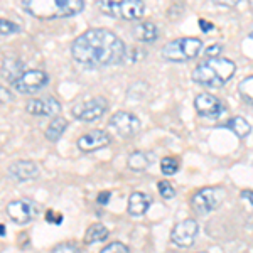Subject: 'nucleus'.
Masks as SVG:
<instances>
[{
    "mask_svg": "<svg viewBox=\"0 0 253 253\" xmlns=\"http://www.w3.org/2000/svg\"><path fill=\"white\" fill-rule=\"evenodd\" d=\"M71 54L84 66H113L126 56V47L115 32L108 29H88L73 41Z\"/></svg>",
    "mask_w": 253,
    "mask_h": 253,
    "instance_id": "f257e3e1",
    "label": "nucleus"
},
{
    "mask_svg": "<svg viewBox=\"0 0 253 253\" xmlns=\"http://www.w3.org/2000/svg\"><path fill=\"white\" fill-rule=\"evenodd\" d=\"M236 71V64L228 58H211L205 59L194 68L193 78L194 83L201 84V86L208 88H219L223 86L226 81L233 78Z\"/></svg>",
    "mask_w": 253,
    "mask_h": 253,
    "instance_id": "f03ea898",
    "label": "nucleus"
},
{
    "mask_svg": "<svg viewBox=\"0 0 253 253\" xmlns=\"http://www.w3.org/2000/svg\"><path fill=\"white\" fill-rule=\"evenodd\" d=\"M22 7L38 19L71 17L84 9L83 0H24Z\"/></svg>",
    "mask_w": 253,
    "mask_h": 253,
    "instance_id": "7ed1b4c3",
    "label": "nucleus"
},
{
    "mask_svg": "<svg viewBox=\"0 0 253 253\" xmlns=\"http://www.w3.org/2000/svg\"><path fill=\"white\" fill-rule=\"evenodd\" d=\"M203 41L198 38H179L170 42H167L162 47V56L167 61H174V63H184V61L194 59L196 56L201 52Z\"/></svg>",
    "mask_w": 253,
    "mask_h": 253,
    "instance_id": "20e7f679",
    "label": "nucleus"
},
{
    "mask_svg": "<svg viewBox=\"0 0 253 253\" xmlns=\"http://www.w3.org/2000/svg\"><path fill=\"white\" fill-rule=\"evenodd\" d=\"M98 9L108 17H120L125 20H138L145 12V5L142 0H100L96 2Z\"/></svg>",
    "mask_w": 253,
    "mask_h": 253,
    "instance_id": "39448f33",
    "label": "nucleus"
},
{
    "mask_svg": "<svg viewBox=\"0 0 253 253\" xmlns=\"http://www.w3.org/2000/svg\"><path fill=\"white\" fill-rule=\"evenodd\" d=\"M224 199V189L221 187H203L191 198L193 210L198 214H210L218 210Z\"/></svg>",
    "mask_w": 253,
    "mask_h": 253,
    "instance_id": "423d86ee",
    "label": "nucleus"
},
{
    "mask_svg": "<svg viewBox=\"0 0 253 253\" xmlns=\"http://www.w3.org/2000/svg\"><path fill=\"white\" fill-rule=\"evenodd\" d=\"M108 110V101L103 96H93L89 100L80 101L71 108V113L76 120L81 122H95L105 115Z\"/></svg>",
    "mask_w": 253,
    "mask_h": 253,
    "instance_id": "0eeeda50",
    "label": "nucleus"
},
{
    "mask_svg": "<svg viewBox=\"0 0 253 253\" xmlns=\"http://www.w3.org/2000/svg\"><path fill=\"white\" fill-rule=\"evenodd\" d=\"M108 125L112 130H115L117 135H120L124 138H130V137L137 135L142 128L140 118L128 112H117L115 115L110 117Z\"/></svg>",
    "mask_w": 253,
    "mask_h": 253,
    "instance_id": "6e6552de",
    "label": "nucleus"
},
{
    "mask_svg": "<svg viewBox=\"0 0 253 253\" xmlns=\"http://www.w3.org/2000/svg\"><path fill=\"white\" fill-rule=\"evenodd\" d=\"M199 224L196 219H182L170 231V240L179 248H191L198 238Z\"/></svg>",
    "mask_w": 253,
    "mask_h": 253,
    "instance_id": "1a4fd4ad",
    "label": "nucleus"
},
{
    "mask_svg": "<svg viewBox=\"0 0 253 253\" xmlns=\"http://www.w3.org/2000/svg\"><path fill=\"white\" fill-rule=\"evenodd\" d=\"M49 83L47 73L41 71V69H31L26 71L20 78L14 83V88L22 95H32V93L42 89Z\"/></svg>",
    "mask_w": 253,
    "mask_h": 253,
    "instance_id": "9d476101",
    "label": "nucleus"
},
{
    "mask_svg": "<svg viewBox=\"0 0 253 253\" xmlns=\"http://www.w3.org/2000/svg\"><path fill=\"white\" fill-rule=\"evenodd\" d=\"M7 216L17 224H27L38 216V206L31 199H15L5 208Z\"/></svg>",
    "mask_w": 253,
    "mask_h": 253,
    "instance_id": "9b49d317",
    "label": "nucleus"
},
{
    "mask_svg": "<svg viewBox=\"0 0 253 253\" xmlns=\"http://www.w3.org/2000/svg\"><path fill=\"white\" fill-rule=\"evenodd\" d=\"M194 108L199 115L206 118H218L224 113L223 101L211 93H199L194 100Z\"/></svg>",
    "mask_w": 253,
    "mask_h": 253,
    "instance_id": "f8f14e48",
    "label": "nucleus"
},
{
    "mask_svg": "<svg viewBox=\"0 0 253 253\" xmlns=\"http://www.w3.org/2000/svg\"><path fill=\"white\" fill-rule=\"evenodd\" d=\"M26 110L36 117H54L61 112V103L54 96L46 98H32L27 101Z\"/></svg>",
    "mask_w": 253,
    "mask_h": 253,
    "instance_id": "ddd939ff",
    "label": "nucleus"
},
{
    "mask_svg": "<svg viewBox=\"0 0 253 253\" xmlns=\"http://www.w3.org/2000/svg\"><path fill=\"white\" fill-rule=\"evenodd\" d=\"M110 142H112V138L105 130H91V132L84 133L78 138V149L83 150V152H95V150L110 145Z\"/></svg>",
    "mask_w": 253,
    "mask_h": 253,
    "instance_id": "4468645a",
    "label": "nucleus"
},
{
    "mask_svg": "<svg viewBox=\"0 0 253 253\" xmlns=\"http://www.w3.org/2000/svg\"><path fill=\"white\" fill-rule=\"evenodd\" d=\"M39 166L32 161H17L14 164L9 166L7 169V174H9L10 179L19 182H26V181H32L39 175Z\"/></svg>",
    "mask_w": 253,
    "mask_h": 253,
    "instance_id": "2eb2a0df",
    "label": "nucleus"
},
{
    "mask_svg": "<svg viewBox=\"0 0 253 253\" xmlns=\"http://www.w3.org/2000/svg\"><path fill=\"white\" fill-rule=\"evenodd\" d=\"M150 205H152V198L145 193H140V191H135V193L130 194L128 198V205H126V211H128L130 216H142L149 211Z\"/></svg>",
    "mask_w": 253,
    "mask_h": 253,
    "instance_id": "dca6fc26",
    "label": "nucleus"
},
{
    "mask_svg": "<svg viewBox=\"0 0 253 253\" xmlns=\"http://www.w3.org/2000/svg\"><path fill=\"white\" fill-rule=\"evenodd\" d=\"M24 64H22V61L17 59V58H3L2 59V78L3 80H7L9 83L14 84L15 81H17L20 76L24 75Z\"/></svg>",
    "mask_w": 253,
    "mask_h": 253,
    "instance_id": "f3484780",
    "label": "nucleus"
},
{
    "mask_svg": "<svg viewBox=\"0 0 253 253\" xmlns=\"http://www.w3.org/2000/svg\"><path fill=\"white\" fill-rule=\"evenodd\" d=\"M154 159H156V156H154L152 152H147V150H135V152H132L128 156V159H126V166H128L132 170L140 172V170H145L152 166Z\"/></svg>",
    "mask_w": 253,
    "mask_h": 253,
    "instance_id": "a211bd4d",
    "label": "nucleus"
},
{
    "mask_svg": "<svg viewBox=\"0 0 253 253\" xmlns=\"http://www.w3.org/2000/svg\"><path fill=\"white\" fill-rule=\"evenodd\" d=\"M133 38L140 42H154L159 38V29L152 22H140L133 27Z\"/></svg>",
    "mask_w": 253,
    "mask_h": 253,
    "instance_id": "6ab92c4d",
    "label": "nucleus"
},
{
    "mask_svg": "<svg viewBox=\"0 0 253 253\" xmlns=\"http://www.w3.org/2000/svg\"><path fill=\"white\" fill-rule=\"evenodd\" d=\"M108 236H110L108 228L101 223H95V224H91V226H88L83 240L86 245H93V243H98V242H105Z\"/></svg>",
    "mask_w": 253,
    "mask_h": 253,
    "instance_id": "aec40b11",
    "label": "nucleus"
},
{
    "mask_svg": "<svg viewBox=\"0 0 253 253\" xmlns=\"http://www.w3.org/2000/svg\"><path fill=\"white\" fill-rule=\"evenodd\" d=\"M223 125L226 126V128H230L231 132H233L235 135L240 137V138H247L252 133V125L248 124L243 117H233Z\"/></svg>",
    "mask_w": 253,
    "mask_h": 253,
    "instance_id": "412c9836",
    "label": "nucleus"
},
{
    "mask_svg": "<svg viewBox=\"0 0 253 253\" xmlns=\"http://www.w3.org/2000/svg\"><path fill=\"white\" fill-rule=\"evenodd\" d=\"M66 128H68L66 118H63V117L52 118L51 124H49L47 128H46V138H47V140H51V142L59 140L61 135H63L64 130H66Z\"/></svg>",
    "mask_w": 253,
    "mask_h": 253,
    "instance_id": "4be33fe9",
    "label": "nucleus"
},
{
    "mask_svg": "<svg viewBox=\"0 0 253 253\" xmlns=\"http://www.w3.org/2000/svg\"><path fill=\"white\" fill-rule=\"evenodd\" d=\"M238 93L247 103L253 105V75L242 80V83L238 84Z\"/></svg>",
    "mask_w": 253,
    "mask_h": 253,
    "instance_id": "5701e85b",
    "label": "nucleus"
},
{
    "mask_svg": "<svg viewBox=\"0 0 253 253\" xmlns=\"http://www.w3.org/2000/svg\"><path fill=\"white\" fill-rule=\"evenodd\" d=\"M161 170L164 175H172L179 170V162L175 157H164L161 161Z\"/></svg>",
    "mask_w": 253,
    "mask_h": 253,
    "instance_id": "b1692460",
    "label": "nucleus"
},
{
    "mask_svg": "<svg viewBox=\"0 0 253 253\" xmlns=\"http://www.w3.org/2000/svg\"><path fill=\"white\" fill-rule=\"evenodd\" d=\"M52 253H81V250L78 248V245L73 242H64L59 243L52 248Z\"/></svg>",
    "mask_w": 253,
    "mask_h": 253,
    "instance_id": "393cba45",
    "label": "nucleus"
},
{
    "mask_svg": "<svg viewBox=\"0 0 253 253\" xmlns=\"http://www.w3.org/2000/svg\"><path fill=\"white\" fill-rule=\"evenodd\" d=\"M157 187H159V194H161L164 199H172L175 196L174 187H172V184H169V181H161L157 184Z\"/></svg>",
    "mask_w": 253,
    "mask_h": 253,
    "instance_id": "a878e982",
    "label": "nucleus"
},
{
    "mask_svg": "<svg viewBox=\"0 0 253 253\" xmlns=\"http://www.w3.org/2000/svg\"><path fill=\"white\" fill-rule=\"evenodd\" d=\"M100 253H130V250H128V247L122 242H113V243L107 245Z\"/></svg>",
    "mask_w": 253,
    "mask_h": 253,
    "instance_id": "bb28decb",
    "label": "nucleus"
},
{
    "mask_svg": "<svg viewBox=\"0 0 253 253\" xmlns=\"http://www.w3.org/2000/svg\"><path fill=\"white\" fill-rule=\"evenodd\" d=\"M20 27L17 24L10 22V20L7 19H2L0 20V32H2V36H9V34H14V32H19Z\"/></svg>",
    "mask_w": 253,
    "mask_h": 253,
    "instance_id": "cd10ccee",
    "label": "nucleus"
},
{
    "mask_svg": "<svg viewBox=\"0 0 253 253\" xmlns=\"http://www.w3.org/2000/svg\"><path fill=\"white\" fill-rule=\"evenodd\" d=\"M221 51H223V46H221V44H213V46H210V47L206 49L205 54L208 56V59H211V58H219Z\"/></svg>",
    "mask_w": 253,
    "mask_h": 253,
    "instance_id": "c85d7f7f",
    "label": "nucleus"
},
{
    "mask_svg": "<svg viewBox=\"0 0 253 253\" xmlns=\"http://www.w3.org/2000/svg\"><path fill=\"white\" fill-rule=\"evenodd\" d=\"M46 221L47 223H54V224H61V223H63V214H56L54 216V211L49 210L46 213Z\"/></svg>",
    "mask_w": 253,
    "mask_h": 253,
    "instance_id": "c756f323",
    "label": "nucleus"
},
{
    "mask_svg": "<svg viewBox=\"0 0 253 253\" xmlns=\"http://www.w3.org/2000/svg\"><path fill=\"white\" fill-rule=\"evenodd\" d=\"M110 198H112V193H110V191H101V193L98 194L96 201H98V205L107 206V205H108V201H110Z\"/></svg>",
    "mask_w": 253,
    "mask_h": 253,
    "instance_id": "7c9ffc66",
    "label": "nucleus"
},
{
    "mask_svg": "<svg viewBox=\"0 0 253 253\" xmlns=\"http://www.w3.org/2000/svg\"><path fill=\"white\" fill-rule=\"evenodd\" d=\"M199 27H201L203 32H210L211 29H213V24L208 22V20H205V19H199Z\"/></svg>",
    "mask_w": 253,
    "mask_h": 253,
    "instance_id": "2f4dec72",
    "label": "nucleus"
},
{
    "mask_svg": "<svg viewBox=\"0 0 253 253\" xmlns=\"http://www.w3.org/2000/svg\"><path fill=\"white\" fill-rule=\"evenodd\" d=\"M242 198L247 199V201H250V205H253V191H250V189L242 191Z\"/></svg>",
    "mask_w": 253,
    "mask_h": 253,
    "instance_id": "473e14b6",
    "label": "nucleus"
},
{
    "mask_svg": "<svg viewBox=\"0 0 253 253\" xmlns=\"http://www.w3.org/2000/svg\"><path fill=\"white\" fill-rule=\"evenodd\" d=\"M0 93H2V101H5V100H12V98H10V93H9V91H5V86L0 88Z\"/></svg>",
    "mask_w": 253,
    "mask_h": 253,
    "instance_id": "72a5a7b5",
    "label": "nucleus"
},
{
    "mask_svg": "<svg viewBox=\"0 0 253 253\" xmlns=\"http://www.w3.org/2000/svg\"><path fill=\"white\" fill-rule=\"evenodd\" d=\"M248 36H250V39H253V27H252V31H250V34H248Z\"/></svg>",
    "mask_w": 253,
    "mask_h": 253,
    "instance_id": "f704fd0d",
    "label": "nucleus"
},
{
    "mask_svg": "<svg viewBox=\"0 0 253 253\" xmlns=\"http://www.w3.org/2000/svg\"><path fill=\"white\" fill-rule=\"evenodd\" d=\"M199 253H206V252H199Z\"/></svg>",
    "mask_w": 253,
    "mask_h": 253,
    "instance_id": "c9c22d12",
    "label": "nucleus"
}]
</instances>
